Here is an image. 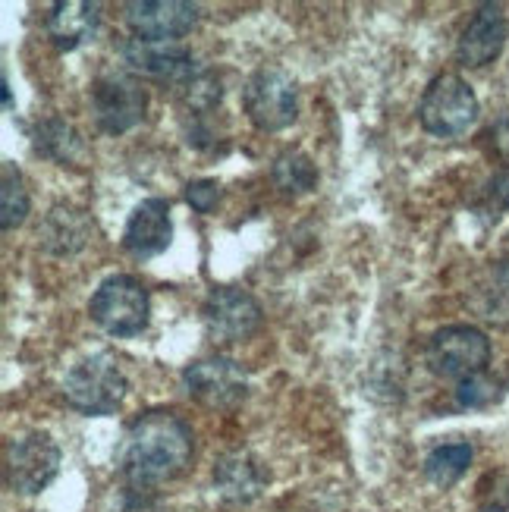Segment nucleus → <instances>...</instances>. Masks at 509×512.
<instances>
[{
    "label": "nucleus",
    "mask_w": 509,
    "mask_h": 512,
    "mask_svg": "<svg viewBox=\"0 0 509 512\" xmlns=\"http://www.w3.org/2000/svg\"><path fill=\"white\" fill-rule=\"evenodd\" d=\"M192 450L195 437L186 418L170 409H148L126 428L117 465L132 491H154L189 469Z\"/></svg>",
    "instance_id": "f257e3e1"
},
{
    "label": "nucleus",
    "mask_w": 509,
    "mask_h": 512,
    "mask_svg": "<svg viewBox=\"0 0 509 512\" xmlns=\"http://www.w3.org/2000/svg\"><path fill=\"white\" fill-rule=\"evenodd\" d=\"M126 390H129V381L120 368V359L107 349L82 355V359L73 362L70 371L63 374V384H60L66 406L88 418L114 415L123 406Z\"/></svg>",
    "instance_id": "f03ea898"
},
{
    "label": "nucleus",
    "mask_w": 509,
    "mask_h": 512,
    "mask_svg": "<svg viewBox=\"0 0 509 512\" xmlns=\"http://www.w3.org/2000/svg\"><path fill=\"white\" fill-rule=\"evenodd\" d=\"M92 321L117 340L139 337L151 321V296L139 277L132 274H110L98 283L88 302Z\"/></svg>",
    "instance_id": "7ed1b4c3"
},
{
    "label": "nucleus",
    "mask_w": 509,
    "mask_h": 512,
    "mask_svg": "<svg viewBox=\"0 0 509 512\" xmlns=\"http://www.w3.org/2000/svg\"><path fill=\"white\" fill-rule=\"evenodd\" d=\"M88 104L104 136H126L148 114V88L129 70H104L88 88Z\"/></svg>",
    "instance_id": "20e7f679"
},
{
    "label": "nucleus",
    "mask_w": 509,
    "mask_h": 512,
    "mask_svg": "<svg viewBox=\"0 0 509 512\" xmlns=\"http://www.w3.org/2000/svg\"><path fill=\"white\" fill-rule=\"evenodd\" d=\"M481 104L475 88L459 73H440L428 82L418 120L434 139H462L478 123Z\"/></svg>",
    "instance_id": "39448f33"
},
{
    "label": "nucleus",
    "mask_w": 509,
    "mask_h": 512,
    "mask_svg": "<svg viewBox=\"0 0 509 512\" xmlns=\"http://www.w3.org/2000/svg\"><path fill=\"white\" fill-rule=\"evenodd\" d=\"M425 362L437 377L447 381H469V377L484 374L491 362V340L488 333L472 324H447L431 333L425 346Z\"/></svg>",
    "instance_id": "423d86ee"
},
{
    "label": "nucleus",
    "mask_w": 509,
    "mask_h": 512,
    "mask_svg": "<svg viewBox=\"0 0 509 512\" xmlns=\"http://www.w3.org/2000/svg\"><path fill=\"white\" fill-rule=\"evenodd\" d=\"M242 107L255 129L280 132L299 117V88L283 66H261L242 85Z\"/></svg>",
    "instance_id": "0eeeda50"
},
{
    "label": "nucleus",
    "mask_w": 509,
    "mask_h": 512,
    "mask_svg": "<svg viewBox=\"0 0 509 512\" xmlns=\"http://www.w3.org/2000/svg\"><path fill=\"white\" fill-rule=\"evenodd\" d=\"M120 57L129 73L148 76L170 88H183V92H189L205 76L195 54L180 41H142L129 35L120 41Z\"/></svg>",
    "instance_id": "6e6552de"
},
{
    "label": "nucleus",
    "mask_w": 509,
    "mask_h": 512,
    "mask_svg": "<svg viewBox=\"0 0 509 512\" xmlns=\"http://www.w3.org/2000/svg\"><path fill=\"white\" fill-rule=\"evenodd\" d=\"M60 472V447L48 431L13 437L4 453V481L13 494L35 497Z\"/></svg>",
    "instance_id": "1a4fd4ad"
},
{
    "label": "nucleus",
    "mask_w": 509,
    "mask_h": 512,
    "mask_svg": "<svg viewBox=\"0 0 509 512\" xmlns=\"http://www.w3.org/2000/svg\"><path fill=\"white\" fill-rule=\"evenodd\" d=\"M183 390L208 409H236L249 396V377L227 355H208L183 368Z\"/></svg>",
    "instance_id": "9d476101"
},
{
    "label": "nucleus",
    "mask_w": 509,
    "mask_h": 512,
    "mask_svg": "<svg viewBox=\"0 0 509 512\" xmlns=\"http://www.w3.org/2000/svg\"><path fill=\"white\" fill-rule=\"evenodd\" d=\"M202 324L217 346H233L258 330L261 305L239 286H214L202 302Z\"/></svg>",
    "instance_id": "9b49d317"
},
{
    "label": "nucleus",
    "mask_w": 509,
    "mask_h": 512,
    "mask_svg": "<svg viewBox=\"0 0 509 512\" xmlns=\"http://www.w3.org/2000/svg\"><path fill=\"white\" fill-rule=\"evenodd\" d=\"M123 22L132 38L142 41H180L198 26V7L186 0H129Z\"/></svg>",
    "instance_id": "f8f14e48"
},
{
    "label": "nucleus",
    "mask_w": 509,
    "mask_h": 512,
    "mask_svg": "<svg viewBox=\"0 0 509 512\" xmlns=\"http://www.w3.org/2000/svg\"><path fill=\"white\" fill-rule=\"evenodd\" d=\"M120 242H123V249L139 261L164 255L173 242V220H170L167 198H145V202L132 208Z\"/></svg>",
    "instance_id": "ddd939ff"
},
{
    "label": "nucleus",
    "mask_w": 509,
    "mask_h": 512,
    "mask_svg": "<svg viewBox=\"0 0 509 512\" xmlns=\"http://www.w3.org/2000/svg\"><path fill=\"white\" fill-rule=\"evenodd\" d=\"M506 35H509V26H506L503 7L500 4H481L456 41L459 63L469 66V70H481V66L494 63L506 48Z\"/></svg>",
    "instance_id": "4468645a"
},
{
    "label": "nucleus",
    "mask_w": 509,
    "mask_h": 512,
    "mask_svg": "<svg viewBox=\"0 0 509 512\" xmlns=\"http://www.w3.org/2000/svg\"><path fill=\"white\" fill-rule=\"evenodd\" d=\"M101 7L85 0H57L44 16V32L60 54H73L98 35Z\"/></svg>",
    "instance_id": "2eb2a0df"
},
{
    "label": "nucleus",
    "mask_w": 509,
    "mask_h": 512,
    "mask_svg": "<svg viewBox=\"0 0 509 512\" xmlns=\"http://www.w3.org/2000/svg\"><path fill=\"white\" fill-rule=\"evenodd\" d=\"M92 239V220L76 205H54L38 227V246L51 258H73Z\"/></svg>",
    "instance_id": "dca6fc26"
},
{
    "label": "nucleus",
    "mask_w": 509,
    "mask_h": 512,
    "mask_svg": "<svg viewBox=\"0 0 509 512\" xmlns=\"http://www.w3.org/2000/svg\"><path fill=\"white\" fill-rule=\"evenodd\" d=\"M264 484H268V475H264L261 462H255L249 453H227L214 465V487L230 503L255 500L264 491Z\"/></svg>",
    "instance_id": "f3484780"
},
{
    "label": "nucleus",
    "mask_w": 509,
    "mask_h": 512,
    "mask_svg": "<svg viewBox=\"0 0 509 512\" xmlns=\"http://www.w3.org/2000/svg\"><path fill=\"white\" fill-rule=\"evenodd\" d=\"M32 148L41 158L54 161L57 167L79 164L85 154V142L63 117H44L32 126Z\"/></svg>",
    "instance_id": "a211bd4d"
},
{
    "label": "nucleus",
    "mask_w": 509,
    "mask_h": 512,
    "mask_svg": "<svg viewBox=\"0 0 509 512\" xmlns=\"http://www.w3.org/2000/svg\"><path fill=\"white\" fill-rule=\"evenodd\" d=\"M271 180L280 189V195L286 198H299L318 189V164L308 158L299 148H286L283 154H277V161L271 167Z\"/></svg>",
    "instance_id": "6ab92c4d"
},
{
    "label": "nucleus",
    "mask_w": 509,
    "mask_h": 512,
    "mask_svg": "<svg viewBox=\"0 0 509 512\" xmlns=\"http://www.w3.org/2000/svg\"><path fill=\"white\" fill-rule=\"evenodd\" d=\"M475 459V450L469 440H453V443H440L434 447L428 456H425V478L434 484V487H453L462 475L469 472V465Z\"/></svg>",
    "instance_id": "aec40b11"
},
{
    "label": "nucleus",
    "mask_w": 509,
    "mask_h": 512,
    "mask_svg": "<svg viewBox=\"0 0 509 512\" xmlns=\"http://www.w3.org/2000/svg\"><path fill=\"white\" fill-rule=\"evenodd\" d=\"M29 208L32 198L26 189V176H22L16 164L4 161V167H0V227L7 233L22 227L29 217Z\"/></svg>",
    "instance_id": "412c9836"
},
{
    "label": "nucleus",
    "mask_w": 509,
    "mask_h": 512,
    "mask_svg": "<svg viewBox=\"0 0 509 512\" xmlns=\"http://www.w3.org/2000/svg\"><path fill=\"white\" fill-rule=\"evenodd\" d=\"M481 318L494 324H509V258L497 261L488 277L478 283V299H475Z\"/></svg>",
    "instance_id": "4be33fe9"
},
{
    "label": "nucleus",
    "mask_w": 509,
    "mask_h": 512,
    "mask_svg": "<svg viewBox=\"0 0 509 512\" xmlns=\"http://www.w3.org/2000/svg\"><path fill=\"white\" fill-rule=\"evenodd\" d=\"M494 396H497V384H491L484 374L456 384V403L462 409H484L488 403H494Z\"/></svg>",
    "instance_id": "5701e85b"
},
{
    "label": "nucleus",
    "mask_w": 509,
    "mask_h": 512,
    "mask_svg": "<svg viewBox=\"0 0 509 512\" xmlns=\"http://www.w3.org/2000/svg\"><path fill=\"white\" fill-rule=\"evenodd\" d=\"M186 202L192 205V211L198 214H211L220 202V183L217 180H192L186 183Z\"/></svg>",
    "instance_id": "b1692460"
},
{
    "label": "nucleus",
    "mask_w": 509,
    "mask_h": 512,
    "mask_svg": "<svg viewBox=\"0 0 509 512\" xmlns=\"http://www.w3.org/2000/svg\"><path fill=\"white\" fill-rule=\"evenodd\" d=\"M491 142H494L500 158L509 164V110H503V114L497 117V123L491 126Z\"/></svg>",
    "instance_id": "393cba45"
},
{
    "label": "nucleus",
    "mask_w": 509,
    "mask_h": 512,
    "mask_svg": "<svg viewBox=\"0 0 509 512\" xmlns=\"http://www.w3.org/2000/svg\"><path fill=\"white\" fill-rule=\"evenodd\" d=\"M0 95H4V107H7V110L16 107V104H13V92H10V79H7V76L0 79Z\"/></svg>",
    "instance_id": "a878e982"
}]
</instances>
